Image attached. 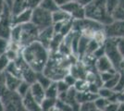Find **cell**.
I'll list each match as a JSON object with an SVG mask.
<instances>
[{
  "mask_svg": "<svg viewBox=\"0 0 124 111\" xmlns=\"http://www.w3.org/2000/svg\"><path fill=\"white\" fill-rule=\"evenodd\" d=\"M21 57L36 73L44 72L49 60V51L38 41L21 50Z\"/></svg>",
  "mask_w": 124,
  "mask_h": 111,
  "instance_id": "1",
  "label": "cell"
},
{
  "mask_svg": "<svg viewBox=\"0 0 124 111\" xmlns=\"http://www.w3.org/2000/svg\"><path fill=\"white\" fill-rule=\"evenodd\" d=\"M85 19L99 22L104 26L113 21L107 11L106 0H93L91 4L85 7Z\"/></svg>",
  "mask_w": 124,
  "mask_h": 111,
  "instance_id": "2",
  "label": "cell"
},
{
  "mask_svg": "<svg viewBox=\"0 0 124 111\" xmlns=\"http://www.w3.org/2000/svg\"><path fill=\"white\" fill-rule=\"evenodd\" d=\"M104 47H105V55L111 61L115 69L119 71V69L122 68L123 58L121 57V55L119 54V50H118L116 39L107 38L106 42L104 44Z\"/></svg>",
  "mask_w": 124,
  "mask_h": 111,
  "instance_id": "3",
  "label": "cell"
},
{
  "mask_svg": "<svg viewBox=\"0 0 124 111\" xmlns=\"http://www.w3.org/2000/svg\"><path fill=\"white\" fill-rule=\"evenodd\" d=\"M39 32V29L31 22L21 25V36L19 44L21 48H24L27 45L38 41Z\"/></svg>",
  "mask_w": 124,
  "mask_h": 111,
  "instance_id": "4",
  "label": "cell"
},
{
  "mask_svg": "<svg viewBox=\"0 0 124 111\" xmlns=\"http://www.w3.org/2000/svg\"><path fill=\"white\" fill-rule=\"evenodd\" d=\"M31 22L39 29V31L53 26L52 13L41 7H36L32 10Z\"/></svg>",
  "mask_w": 124,
  "mask_h": 111,
  "instance_id": "5",
  "label": "cell"
},
{
  "mask_svg": "<svg viewBox=\"0 0 124 111\" xmlns=\"http://www.w3.org/2000/svg\"><path fill=\"white\" fill-rule=\"evenodd\" d=\"M1 99L5 106V111H26L22 104V98L17 92L7 91L1 96Z\"/></svg>",
  "mask_w": 124,
  "mask_h": 111,
  "instance_id": "6",
  "label": "cell"
},
{
  "mask_svg": "<svg viewBox=\"0 0 124 111\" xmlns=\"http://www.w3.org/2000/svg\"><path fill=\"white\" fill-rule=\"evenodd\" d=\"M11 30H12V12L10 7L7 6L0 18V37L10 40Z\"/></svg>",
  "mask_w": 124,
  "mask_h": 111,
  "instance_id": "7",
  "label": "cell"
},
{
  "mask_svg": "<svg viewBox=\"0 0 124 111\" xmlns=\"http://www.w3.org/2000/svg\"><path fill=\"white\" fill-rule=\"evenodd\" d=\"M104 32L107 38L118 39L124 37V21H113L104 26Z\"/></svg>",
  "mask_w": 124,
  "mask_h": 111,
  "instance_id": "8",
  "label": "cell"
},
{
  "mask_svg": "<svg viewBox=\"0 0 124 111\" xmlns=\"http://www.w3.org/2000/svg\"><path fill=\"white\" fill-rule=\"evenodd\" d=\"M16 63L18 64V66L20 68V70H21V79L23 80V81H27V82H29L30 84L36 81L37 73L31 69L28 64L26 63V61L21 57V56L17 58Z\"/></svg>",
  "mask_w": 124,
  "mask_h": 111,
  "instance_id": "9",
  "label": "cell"
},
{
  "mask_svg": "<svg viewBox=\"0 0 124 111\" xmlns=\"http://www.w3.org/2000/svg\"><path fill=\"white\" fill-rule=\"evenodd\" d=\"M61 9L68 12L73 21H81L85 19V7L79 5L74 1H70L61 7Z\"/></svg>",
  "mask_w": 124,
  "mask_h": 111,
  "instance_id": "10",
  "label": "cell"
},
{
  "mask_svg": "<svg viewBox=\"0 0 124 111\" xmlns=\"http://www.w3.org/2000/svg\"><path fill=\"white\" fill-rule=\"evenodd\" d=\"M54 36H55V31H54L53 26L48 27L46 29H44V30L39 32L38 42L41 43L49 51V47H50V44H51Z\"/></svg>",
  "mask_w": 124,
  "mask_h": 111,
  "instance_id": "11",
  "label": "cell"
},
{
  "mask_svg": "<svg viewBox=\"0 0 124 111\" xmlns=\"http://www.w3.org/2000/svg\"><path fill=\"white\" fill-rule=\"evenodd\" d=\"M31 14H32V9L27 8L19 14L12 15V27L31 22Z\"/></svg>",
  "mask_w": 124,
  "mask_h": 111,
  "instance_id": "12",
  "label": "cell"
},
{
  "mask_svg": "<svg viewBox=\"0 0 124 111\" xmlns=\"http://www.w3.org/2000/svg\"><path fill=\"white\" fill-rule=\"evenodd\" d=\"M22 104L26 111H42L41 104L35 100V98L31 95V92L22 97Z\"/></svg>",
  "mask_w": 124,
  "mask_h": 111,
  "instance_id": "13",
  "label": "cell"
},
{
  "mask_svg": "<svg viewBox=\"0 0 124 111\" xmlns=\"http://www.w3.org/2000/svg\"><path fill=\"white\" fill-rule=\"evenodd\" d=\"M95 69L98 73L101 72H106V71H110L112 69H115L111 61L109 60L108 57L105 55L101 58H97L95 60Z\"/></svg>",
  "mask_w": 124,
  "mask_h": 111,
  "instance_id": "14",
  "label": "cell"
},
{
  "mask_svg": "<svg viewBox=\"0 0 124 111\" xmlns=\"http://www.w3.org/2000/svg\"><path fill=\"white\" fill-rule=\"evenodd\" d=\"M30 92L31 95L35 98V100L40 104H42V102L46 99V89L41 84H39L37 81L31 84Z\"/></svg>",
  "mask_w": 124,
  "mask_h": 111,
  "instance_id": "15",
  "label": "cell"
},
{
  "mask_svg": "<svg viewBox=\"0 0 124 111\" xmlns=\"http://www.w3.org/2000/svg\"><path fill=\"white\" fill-rule=\"evenodd\" d=\"M6 74V84H7V88L8 90L10 92H16L18 87L20 86V84L21 83L22 80L19 77H16L14 75L8 73L5 71Z\"/></svg>",
  "mask_w": 124,
  "mask_h": 111,
  "instance_id": "16",
  "label": "cell"
},
{
  "mask_svg": "<svg viewBox=\"0 0 124 111\" xmlns=\"http://www.w3.org/2000/svg\"><path fill=\"white\" fill-rule=\"evenodd\" d=\"M52 20H53V24H56V23H63L72 19L68 12L59 8L57 11L52 13Z\"/></svg>",
  "mask_w": 124,
  "mask_h": 111,
  "instance_id": "17",
  "label": "cell"
},
{
  "mask_svg": "<svg viewBox=\"0 0 124 111\" xmlns=\"http://www.w3.org/2000/svg\"><path fill=\"white\" fill-rule=\"evenodd\" d=\"M98 97V95H95L93 93H90L89 91L86 92H77L76 99L79 104H83L87 102H94V100Z\"/></svg>",
  "mask_w": 124,
  "mask_h": 111,
  "instance_id": "18",
  "label": "cell"
},
{
  "mask_svg": "<svg viewBox=\"0 0 124 111\" xmlns=\"http://www.w3.org/2000/svg\"><path fill=\"white\" fill-rule=\"evenodd\" d=\"M28 8L27 7V0H13L12 5H11V12L12 15H16L22 12Z\"/></svg>",
  "mask_w": 124,
  "mask_h": 111,
  "instance_id": "19",
  "label": "cell"
},
{
  "mask_svg": "<svg viewBox=\"0 0 124 111\" xmlns=\"http://www.w3.org/2000/svg\"><path fill=\"white\" fill-rule=\"evenodd\" d=\"M113 21H124V0H119V5L111 14Z\"/></svg>",
  "mask_w": 124,
  "mask_h": 111,
  "instance_id": "20",
  "label": "cell"
},
{
  "mask_svg": "<svg viewBox=\"0 0 124 111\" xmlns=\"http://www.w3.org/2000/svg\"><path fill=\"white\" fill-rule=\"evenodd\" d=\"M58 95H59V93H58V90H57V81H53L51 84L46 89V98L57 99Z\"/></svg>",
  "mask_w": 124,
  "mask_h": 111,
  "instance_id": "21",
  "label": "cell"
},
{
  "mask_svg": "<svg viewBox=\"0 0 124 111\" xmlns=\"http://www.w3.org/2000/svg\"><path fill=\"white\" fill-rule=\"evenodd\" d=\"M39 7H41V8L48 11L50 13H54L59 9V7H57V5L54 0H43L41 5L39 6Z\"/></svg>",
  "mask_w": 124,
  "mask_h": 111,
  "instance_id": "22",
  "label": "cell"
},
{
  "mask_svg": "<svg viewBox=\"0 0 124 111\" xmlns=\"http://www.w3.org/2000/svg\"><path fill=\"white\" fill-rule=\"evenodd\" d=\"M36 81L39 84H41L45 89H46L47 87L51 84L54 81H52L49 77H47L44 72H40V73H37Z\"/></svg>",
  "mask_w": 124,
  "mask_h": 111,
  "instance_id": "23",
  "label": "cell"
},
{
  "mask_svg": "<svg viewBox=\"0 0 124 111\" xmlns=\"http://www.w3.org/2000/svg\"><path fill=\"white\" fill-rule=\"evenodd\" d=\"M6 72L11 74V75H14L16 77H19V78L21 79V70H20V68H19L18 64L16 63V61H10V63L8 64V68L6 69Z\"/></svg>",
  "mask_w": 124,
  "mask_h": 111,
  "instance_id": "24",
  "label": "cell"
},
{
  "mask_svg": "<svg viewBox=\"0 0 124 111\" xmlns=\"http://www.w3.org/2000/svg\"><path fill=\"white\" fill-rule=\"evenodd\" d=\"M100 46H101V44H99L95 40L90 39V41L88 43V45H87V48H86V52H85L84 57H86V56H93L94 52H95Z\"/></svg>",
  "mask_w": 124,
  "mask_h": 111,
  "instance_id": "25",
  "label": "cell"
},
{
  "mask_svg": "<svg viewBox=\"0 0 124 111\" xmlns=\"http://www.w3.org/2000/svg\"><path fill=\"white\" fill-rule=\"evenodd\" d=\"M30 88H31V84H30L29 82H27V81L22 80L21 83L20 84V86L18 87V89H17L16 92H17V94L22 98V97H24V96L30 92Z\"/></svg>",
  "mask_w": 124,
  "mask_h": 111,
  "instance_id": "26",
  "label": "cell"
},
{
  "mask_svg": "<svg viewBox=\"0 0 124 111\" xmlns=\"http://www.w3.org/2000/svg\"><path fill=\"white\" fill-rule=\"evenodd\" d=\"M89 81L86 79H80L77 80L76 83L74 85V88L77 92H86L89 88Z\"/></svg>",
  "mask_w": 124,
  "mask_h": 111,
  "instance_id": "27",
  "label": "cell"
},
{
  "mask_svg": "<svg viewBox=\"0 0 124 111\" xmlns=\"http://www.w3.org/2000/svg\"><path fill=\"white\" fill-rule=\"evenodd\" d=\"M119 71L114 76L113 78H111L109 81H106L105 83H103L102 86L105 87V88H108V89H110V90L114 91V89L116 88V86H117L118 82H119Z\"/></svg>",
  "mask_w": 124,
  "mask_h": 111,
  "instance_id": "28",
  "label": "cell"
},
{
  "mask_svg": "<svg viewBox=\"0 0 124 111\" xmlns=\"http://www.w3.org/2000/svg\"><path fill=\"white\" fill-rule=\"evenodd\" d=\"M116 92H114L113 90H110V89H108V88H105V87H100V89L98 91V96L99 97H102V98H105V99H108V100H110L112 98V96L115 95Z\"/></svg>",
  "mask_w": 124,
  "mask_h": 111,
  "instance_id": "29",
  "label": "cell"
},
{
  "mask_svg": "<svg viewBox=\"0 0 124 111\" xmlns=\"http://www.w3.org/2000/svg\"><path fill=\"white\" fill-rule=\"evenodd\" d=\"M56 103H57V99L46 98L41 104L42 111H50V109L56 106Z\"/></svg>",
  "mask_w": 124,
  "mask_h": 111,
  "instance_id": "30",
  "label": "cell"
},
{
  "mask_svg": "<svg viewBox=\"0 0 124 111\" xmlns=\"http://www.w3.org/2000/svg\"><path fill=\"white\" fill-rule=\"evenodd\" d=\"M119 71L116 70V69H112L110 71H106V72H101L99 73V76H100V79H101V81L102 83H105L106 81H108L111 78H113L116 74L118 73Z\"/></svg>",
  "mask_w": 124,
  "mask_h": 111,
  "instance_id": "31",
  "label": "cell"
},
{
  "mask_svg": "<svg viewBox=\"0 0 124 111\" xmlns=\"http://www.w3.org/2000/svg\"><path fill=\"white\" fill-rule=\"evenodd\" d=\"M119 0H106L107 11L110 17H111V14L113 13V11L116 9V7L119 5Z\"/></svg>",
  "mask_w": 124,
  "mask_h": 111,
  "instance_id": "32",
  "label": "cell"
},
{
  "mask_svg": "<svg viewBox=\"0 0 124 111\" xmlns=\"http://www.w3.org/2000/svg\"><path fill=\"white\" fill-rule=\"evenodd\" d=\"M9 63H10V60L8 59L7 54L5 53L3 55H0V73L5 72Z\"/></svg>",
  "mask_w": 124,
  "mask_h": 111,
  "instance_id": "33",
  "label": "cell"
},
{
  "mask_svg": "<svg viewBox=\"0 0 124 111\" xmlns=\"http://www.w3.org/2000/svg\"><path fill=\"white\" fill-rule=\"evenodd\" d=\"M109 104V101L108 99H105L102 97H97L95 100H94V105L96 106V108L98 110H104L106 108V106Z\"/></svg>",
  "mask_w": 124,
  "mask_h": 111,
  "instance_id": "34",
  "label": "cell"
},
{
  "mask_svg": "<svg viewBox=\"0 0 124 111\" xmlns=\"http://www.w3.org/2000/svg\"><path fill=\"white\" fill-rule=\"evenodd\" d=\"M79 111H98V109L94 105V102H87L81 104Z\"/></svg>",
  "mask_w": 124,
  "mask_h": 111,
  "instance_id": "35",
  "label": "cell"
},
{
  "mask_svg": "<svg viewBox=\"0 0 124 111\" xmlns=\"http://www.w3.org/2000/svg\"><path fill=\"white\" fill-rule=\"evenodd\" d=\"M56 106L60 111H73V108L70 106L69 104L65 103L64 101L60 100V99H57V103H56Z\"/></svg>",
  "mask_w": 124,
  "mask_h": 111,
  "instance_id": "36",
  "label": "cell"
},
{
  "mask_svg": "<svg viewBox=\"0 0 124 111\" xmlns=\"http://www.w3.org/2000/svg\"><path fill=\"white\" fill-rule=\"evenodd\" d=\"M57 90H58L59 95H60V94H63V93H66V92H68V91L70 90V88H71V87H70V86L65 82L64 80L57 81Z\"/></svg>",
  "mask_w": 124,
  "mask_h": 111,
  "instance_id": "37",
  "label": "cell"
},
{
  "mask_svg": "<svg viewBox=\"0 0 124 111\" xmlns=\"http://www.w3.org/2000/svg\"><path fill=\"white\" fill-rule=\"evenodd\" d=\"M8 90L7 84H6V74L5 72L0 73V97L5 94Z\"/></svg>",
  "mask_w": 124,
  "mask_h": 111,
  "instance_id": "38",
  "label": "cell"
},
{
  "mask_svg": "<svg viewBox=\"0 0 124 111\" xmlns=\"http://www.w3.org/2000/svg\"><path fill=\"white\" fill-rule=\"evenodd\" d=\"M9 43H10V40L0 37V55H3L7 52V50L8 49V46H9Z\"/></svg>",
  "mask_w": 124,
  "mask_h": 111,
  "instance_id": "39",
  "label": "cell"
},
{
  "mask_svg": "<svg viewBox=\"0 0 124 111\" xmlns=\"http://www.w3.org/2000/svg\"><path fill=\"white\" fill-rule=\"evenodd\" d=\"M63 80L65 81V82H66L70 87H74V85H75L76 81H77V79H76L73 75H71L70 72H69L67 75H65V77H64Z\"/></svg>",
  "mask_w": 124,
  "mask_h": 111,
  "instance_id": "40",
  "label": "cell"
},
{
  "mask_svg": "<svg viewBox=\"0 0 124 111\" xmlns=\"http://www.w3.org/2000/svg\"><path fill=\"white\" fill-rule=\"evenodd\" d=\"M116 44H117V47H118L119 54L124 59V37L116 39Z\"/></svg>",
  "mask_w": 124,
  "mask_h": 111,
  "instance_id": "41",
  "label": "cell"
},
{
  "mask_svg": "<svg viewBox=\"0 0 124 111\" xmlns=\"http://www.w3.org/2000/svg\"><path fill=\"white\" fill-rule=\"evenodd\" d=\"M43 0H27V7L30 9H34L36 7H39V6L41 5Z\"/></svg>",
  "mask_w": 124,
  "mask_h": 111,
  "instance_id": "42",
  "label": "cell"
},
{
  "mask_svg": "<svg viewBox=\"0 0 124 111\" xmlns=\"http://www.w3.org/2000/svg\"><path fill=\"white\" fill-rule=\"evenodd\" d=\"M119 103L117 102H109V104L103 111H119Z\"/></svg>",
  "mask_w": 124,
  "mask_h": 111,
  "instance_id": "43",
  "label": "cell"
},
{
  "mask_svg": "<svg viewBox=\"0 0 124 111\" xmlns=\"http://www.w3.org/2000/svg\"><path fill=\"white\" fill-rule=\"evenodd\" d=\"M70 1L76 2V3H78L79 5H81L82 7H87L89 4H91V3L93 2V0H70Z\"/></svg>",
  "mask_w": 124,
  "mask_h": 111,
  "instance_id": "44",
  "label": "cell"
},
{
  "mask_svg": "<svg viewBox=\"0 0 124 111\" xmlns=\"http://www.w3.org/2000/svg\"><path fill=\"white\" fill-rule=\"evenodd\" d=\"M7 3L5 2V0H0V18L2 16L3 12L5 10V8L7 7Z\"/></svg>",
  "mask_w": 124,
  "mask_h": 111,
  "instance_id": "45",
  "label": "cell"
},
{
  "mask_svg": "<svg viewBox=\"0 0 124 111\" xmlns=\"http://www.w3.org/2000/svg\"><path fill=\"white\" fill-rule=\"evenodd\" d=\"M54 1L56 2V4L57 5V7H58L59 8H61L63 6L66 5L68 2H70V0H54Z\"/></svg>",
  "mask_w": 124,
  "mask_h": 111,
  "instance_id": "46",
  "label": "cell"
},
{
  "mask_svg": "<svg viewBox=\"0 0 124 111\" xmlns=\"http://www.w3.org/2000/svg\"><path fill=\"white\" fill-rule=\"evenodd\" d=\"M0 111H5V106H4V104H3V101L0 97Z\"/></svg>",
  "mask_w": 124,
  "mask_h": 111,
  "instance_id": "47",
  "label": "cell"
},
{
  "mask_svg": "<svg viewBox=\"0 0 124 111\" xmlns=\"http://www.w3.org/2000/svg\"><path fill=\"white\" fill-rule=\"evenodd\" d=\"M5 2L7 3V5L9 7H11V5H12V2H13V0H5Z\"/></svg>",
  "mask_w": 124,
  "mask_h": 111,
  "instance_id": "48",
  "label": "cell"
},
{
  "mask_svg": "<svg viewBox=\"0 0 124 111\" xmlns=\"http://www.w3.org/2000/svg\"><path fill=\"white\" fill-rule=\"evenodd\" d=\"M50 111H60V110H59V109L57 108V106H55V107H53L52 109H50Z\"/></svg>",
  "mask_w": 124,
  "mask_h": 111,
  "instance_id": "49",
  "label": "cell"
},
{
  "mask_svg": "<svg viewBox=\"0 0 124 111\" xmlns=\"http://www.w3.org/2000/svg\"><path fill=\"white\" fill-rule=\"evenodd\" d=\"M98 111H103V110H98Z\"/></svg>",
  "mask_w": 124,
  "mask_h": 111,
  "instance_id": "50",
  "label": "cell"
}]
</instances>
